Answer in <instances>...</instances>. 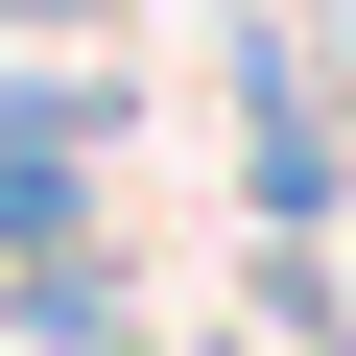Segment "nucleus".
I'll return each mask as SVG.
<instances>
[{
    "label": "nucleus",
    "mask_w": 356,
    "mask_h": 356,
    "mask_svg": "<svg viewBox=\"0 0 356 356\" xmlns=\"http://www.w3.org/2000/svg\"><path fill=\"white\" fill-rule=\"evenodd\" d=\"M0 24H95V0H0Z\"/></svg>",
    "instance_id": "1"
}]
</instances>
